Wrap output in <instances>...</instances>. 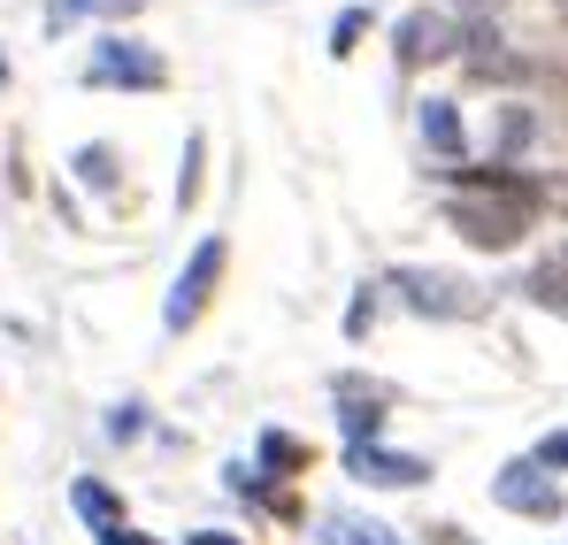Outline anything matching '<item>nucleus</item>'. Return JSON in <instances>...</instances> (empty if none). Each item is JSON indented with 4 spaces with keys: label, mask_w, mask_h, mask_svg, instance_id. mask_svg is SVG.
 Segmentation results:
<instances>
[{
    "label": "nucleus",
    "mask_w": 568,
    "mask_h": 545,
    "mask_svg": "<svg viewBox=\"0 0 568 545\" xmlns=\"http://www.w3.org/2000/svg\"><path fill=\"white\" fill-rule=\"evenodd\" d=\"M561 461H568V431H554V438L538 446V468H561Z\"/></svg>",
    "instance_id": "17"
},
{
    "label": "nucleus",
    "mask_w": 568,
    "mask_h": 545,
    "mask_svg": "<svg viewBox=\"0 0 568 545\" xmlns=\"http://www.w3.org/2000/svg\"><path fill=\"white\" fill-rule=\"evenodd\" d=\"M85 78L93 85H131V92H154L170 70H162V54L154 47H139V39H100L93 62H85Z\"/></svg>",
    "instance_id": "2"
},
{
    "label": "nucleus",
    "mask_w": 568,
    "mask_h": 545,
    "mask_svg": "<svg viewBox=\"0 0 568 545\" xmlns=\"http://www.w3.org/2000/svg\"><path fill=\"white\" fill-rule=\"evenodd\" d=\"M100 545H154V538H139V531H108Z\"/></svg>",
    "instance_id": "18"
},
{
    "label": "nucleus",
    "mask_w": 568,
    "mask_h": 545,
    "mask_svg": "<svg viewBox=\"0 0 568 545\" xmlns=\"http://www.w3.org/2000/svg\"><path fill=\"white\" fill-rule=\"evenodd\" d=\"M338 423H346L354 446H369L377 423H384V392H369V384H338Z\"/></svg>",
    "instance_id": "8"
},
{
    "label": "nucleus",
    "mask_w": 568,
    "mask_h": 545,
    "mask_svg": "<svg viewBox=\"0 0 568 545\" xmlns=\"http://www.w3.org/2000/svg\"><path fill=\"white\" fill-rule=\"evenodd\" d=\"M491 499H499V507H515V515H561V492H554V476H546L538 461L499 468V476H491Z\"/></svg>",
    "instance_id": "5"
},
{
    "label": "nucleus",
    "mask_w": 568,
    "mask_h": 545,
    "mask_svg": "<svg viewBox=\"0 0 568 545\" xmlns=\"http://www.w3.org/2000/svg\"><path fill=\"white\" fill-rule=\"evenodd\" d=\"M369 31V8H346L338 23H331V54H354V39Z\"/></svg>",
    "instance_id": "15"
},
{
    "label": "nucleus",
    "mask_w": 568,
    "mask_h": 545,
    "mask_svg": "<svg viewBox=\"0 0 568 545\" xmlns=\"http://www.w3.org/2000/svg\"><path fill=\"white\" fill-rule=\"evenodd\" d=\"M346 468H354L362 484H423V476H430L415 454H384V446H346Z\"/></svg>",
    "instance_id": "6"
},
{
    "label": "nucleus",
    "mask_w": 568,
    "mask_h": 545,
    "mask_svg": "<svg viewBox=\"0 0 568 545\" xmlns=\"http://www.w3.org/2000/svg\"><path fill=\"white\" fill-rule=\"evenodd\" d=\"M215 276H223V239H200V246H192V262H185V276H178V284H170V300H162V323H170V331H185L192 315L207 307Z\"/></svg>",
    "instance_id": "3"
},
{
    "label": "nucleus",
    "mask_w": 568,
    "mask_h": 545,
    "mask_svg": "<svg viewBox=\"0 0 568 545\" xmlns=\"http://www.w3.org/2000/svg\"><path fill=\"white\" fill-rule=\"evenodd\" d=\"M423 139H430L438 162H462V115H454V100H423Z\"/></svg>",
    "instance_id": "9"
},
{
    "label": "nucleus",
    "mask_w": 568,
    "mask_h": 545,
    "mask_svg": "<svg viewBox=\"0 0 568 545\" xmlns=\"http://www.w3.org/2000/svg\"><path fill=\"white\" fill-rule=\"evenodd\" d=\"M323 545H399V538L369 515H323Z\"/></svg>",
    "instance_id": "11"
},
{
    "label": "nucleus",
    "mask_w": 568,
    "mask_h": 545,
    "mask_svg": "<svg viewBox=\"0 0 568 545\" xmlns=\"http://www.w3.org/2000/svg\"><path fill=\"white\" fill-rule=\"evenodd\" d=\"M392 284H399V300L423 307V315H476V307H484V292H469L462 276H446V270H399Z\"/></svg>",
    "instance_id": "4"
},
{
    "label": "nucleus",
    "mask_w": 568,
    "mask_h": 545,
    "mask_svg": "<svg viewBox=\"0 0 568 545\" xmlns=\"http://www.w3.org/2000/svg\"><path fill=\"white\" fill-rule=\"evenodd\" d=\"M430 54H454V23L423 8V16L399 23V62H430Z\"/></svg>",
    "instance_id": "7"
},
{
    "label": "nucleus",
    "mask_w": 568,
    "mask_h": 545,
    "mask_svg": "<svg viewBox=\"0 0 568 545\" xmlns=\"http://www.w3.org/2000/svg\"><path fill=\"white\" fill-rule=\"evenodd\" d=\"M262 468H270V476H300V468H307V446H300L292 431H262Z\"/></svg>",
    "instance_id": "14"
},
{
    "label": "nucleus",
    "mask_w": 568,
    "mask_h": 545,
    "mask_svg": "<svg viewBox=\"0 0 568 545\" xmlns=\"http://www.w3.org/2000/svg\"><path fill=\"white\" fill-rule=\"evenodd\" d=\"M0 78H8V54H0Z\"/></svg>",
    "instance_id": "20"
},
{
    "label": "nucleus",
    "mask_w": 568,
    "mask_h": 545,
    "mask_svg": "<svg viewBox=\"0 0 568 545\" xmlns=\"http://www.w3.org/2000/svg\"><path fill=\"white\" fill-rule=\"evenodd\" d=\"M530 300H546V307H561V315H568V246H561V254H546V262L530 270Z\"/></svg>",
    "instance_id": "12"
},
{
    "label": "nucleus",
    "mask_w": 568,
    "mask_h": 545,
    "mask_svg": "<svg viewBox=\"0 0 568 545\" xmlns=\"http://www.w3.org/2000/svg\"><path fill=\"white\" fill-rule=\"evenodd\" d=\"M78 170H85L93 184H115V154H108V147H85V154H78Z\"/></svg>",
    "instance_id": "16"
},
{
    "label": "nucleus",
    "mask_w": 568,
    "mask_h": 545,
    "mask_svg": "<svg viewBox=\"0 0 568 545\" xmlns=\"http://www.w3.org/2000/svg\"><path fill=\"white\" fill-rule=\"evenodd\" d=\"M139 0H54L47 8V31H70V23H85V16H131Z\"/></svg>",
    "instance_id": "13"
},
{
    "label": "nucleus",
    "mask_w": 568,
    "mask_h": 545,
    "mask_svg": "<svg viewBox=\"0 0 568 545\" xmlns=\"http://www.w3.org/2000/svg\"><path fill=\"white\" fill-rule=\"evenodd\" d=\"M192 545H239V538H223V531H200V538H192Z\"/></svg>",
    "instance_id": "19"
},
{
    "label": "nucleus",
    "mask_w": 568,
    "mask_h": 545,
    "mask_svg": "<svg viewBox=\"0 0 568 545\" xmlns=\"http://www.w3.org/2000/svg\"><path fill=\"white\" fill-rule=\"evenodd\" d=\"M70 499H78V515H85V523H100V538H108V531H123V507H115V492H108V484L78 476V484H70Z\"/></svg>",
    "instance_id": "10"
},
{
    "label": "nucleus",
    "mask_w": 568,
    "mask_h": 545,
    "mask_svg": "<svg viewBox=\"0 0 568 545\" xmlns=\"http://www.w3.org/2000/svg\"><path fill=\"white\" fill-rule=\"evenodd\" d=\"M454 231L469 246H515L530 231V184L515 178V170H462Z\"/></svg>",
    "instance_id": "1"
}]
</instances>
